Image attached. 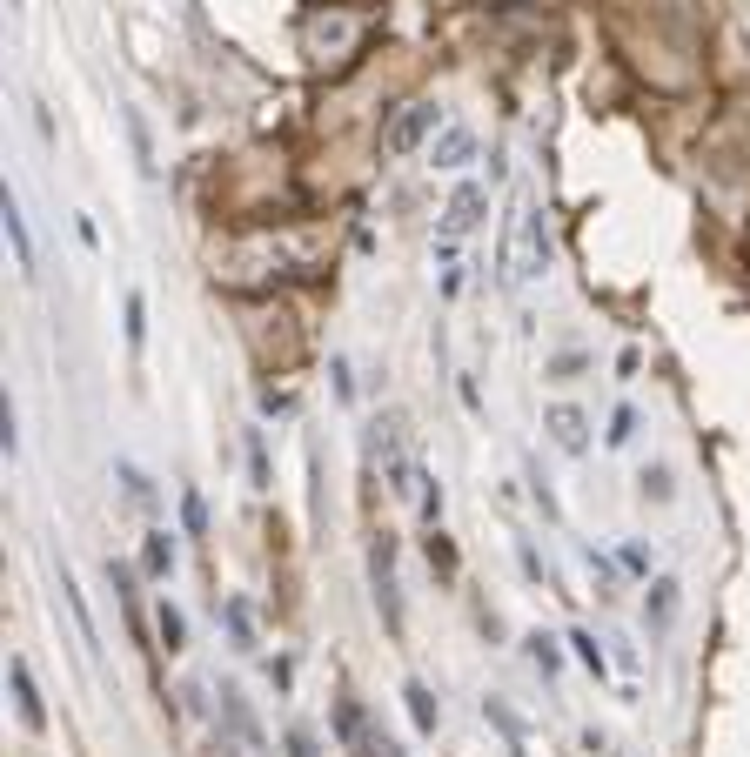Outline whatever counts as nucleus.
I'll return each instance as SVG.
<instances>
[{"label":"nucleus","instance_id":"obj_1","mask_svg":"<svg viewBox=\"0 0 750 757\" xmlns=\"http://www.w3.org/2000/svg\"><path fill=\"white\" fill-rule=\"evenodd\" d=\"M483 208H489L483 181H456V195H449V208H442V228H436V262L442 268L456 262V242H463V235L483 228Z\"/></svg>","mask_w":750,"mask_h":757},{"label":"nucleus","instance_id":"obj_2","mask_svg":"<svg viewBox=\"0 0 750 757\" xmlns=\"http://www.w3.org/2000/svg\"><path fill=\"white\" fill-rule=\"evenodd\" d=\"M335 737L349 744V757H402V744L382 731V724H369V711H362L355 697L335 704Z\"/></svg>","mask_w":750,"mask_h":757},{"label":"nucleus","instance_id":"obj_3","mask_svg":"<svg viewBox=\"0 0 750 757\" xmlns=\"http://www.w3.org/2000/svg\"><path fill=\"white\" fill-rule=\"evenodd\" d=\"M369 583H375V610L389 637H402V597H396V536H375L369 543Z\"/></svg>","mask_w":750,"mask_h":757},{"label":"nucleus","instance_id":"obj_4","mask_svg":"<svg viewBox=\"0 0 750 757\" xmlns=\"http://www.w3.org/2000/svg\"><path fill=\"white\" fill-rule=\"evenodd\" d=\"M369 443H375V456H382V476H389V490H396V496H416L422 476H416V463H409V449H402V423H396V416H382Z\"/></svg>","mask_w":750,"mask_h":757},{"label":"nucleus","instance_id":"obj_5","mask_svg":"<svg viewBox=\"0 0 750 757\" xmlns=\"http://www.w3.org/2000/svg\"><path fill=\"white\" fill-rule=\"evenodd\" d=\"M436 128H442V114L429 108V101H416V108H402L396 121H389L382 148H389V155H416L422 141H436Z\"/></svg>","mask_w":750,"mask_h":757},{"label":"nucleus","instance_id":"obj_6","mask_svg":"<svg viewBox=\"0 0 750 757\" xmlns=\"http://www.w3.org/2000/svg\"><path fill=\"white\" fill-rule=\"evenodd\" d=\"M516 235H523V262H516V282H536L550 268V228H543V208H516Z\"/></svg>","mask_w":750,"mask_h":757},{"label":"nucleus","instance_id":"obj_7","mask_svg":"<svg viewBox=\"0 0 750 757\" xmlns=\"http://www.w3.org/2000/svg\"><path fill=\"white\" fill-rule=\"evenodd\" d=\"M543 429H550V443L563 449V456H590V416H583L576 402H550Z\"/></svg>","mask_w":750,"mask_h":757},{"label":"nucleus","instance_id":"obj_8","mask_svg":"<svg viewBox=\"0 0 750 757\" xmlns=\"http://www.w3.org/2000/svg\"><path fill=\"white\" fill-rule=\"evenodd\" d=\"M7 684H14V711H21V724L41 737V731H47V704H41V684H34L27 657H14V664H7Z\"/></svg>","mask_w":750,"mask_h":757},{"label":"nucleus","instance_id":"obj_9","mask_svg":"<svg viewBox=\"0 0 750 757\" xmlns=\"http://www.w3.org/2000/svg\"><path fill=\"white\" fill-rule=\"evenodd\" d=\"M476 161V134L469 128H436V141H429V168H442V175H456V168H469Z\"/></svg>","mask_w":750,"mask_h":757},{"label":"nucleus","instance_id":"obj_10","mask_svg":"<svg viewBox=\"0 0 750 757\" xmlns=\"http://www.w3.org/2000/svg\"><path fill=\"white\" fill-rule=\"evenodd\" d=\"M402 704H409V724H416L422 737H436L442 704H436V691H429V684H416V677H409V684H402Z\"/></svg>","mask_w":750,"mask_h":757},{"label":"nucleus","instance_id":"obj_11","mask_svg":"<svg viewBox=\"0 0 750 757\" xmlns=\"http://www.w3.org/2000/svg\"><path fill=\"white\" fill-rule=\"evenodd\" d=\"M114 476H121V496H128V510H141V516H155V510H161V496H155V483H148V469H141V463H121Z\"/></svg>","mask_w":750,"mask_h":757},{"label":"nucleus","instance_id":"obj_12","mask_svg":"<svg viewBox=\"0 0 750 757\" xmlns=\"http://www.w3.org/2000/svg\"><path fill=\"white\" fill-rule=\"evenodd\" d=\"M7 242H14V262H21V275H34V235H27V215H21V201L7 195Z\"/></svg>","mask_w":750,"mask_h":757},{"label":"nucleus","instance_id":"obj_13","mask_svg":"<svg viewBox=\"0 0 750 757\" xmlns=\"http://www.w3.org/2000/svg\"><path fill=\"white\" fill-rule=\"evenodd\" d=\"M563 644H570V650H576V664H583V670H590V677H596V684H603V677H610V650H603V644H596V637H590V630H570V637H563Z\"/></svg>","mask_w":750,"mask_h":757},{"label":"nucleus","instance_id":"obj_14","mask_svg":"<svg viewBox=\"0 0 750 757\" xmlns=\"http://www.w3.org/2000/svg\"><path fill=\"white\" fill-rule=\"evenodd\" d=\"M141 570H148V577H168V570H175V536L168 530H148V543H141Z\"/></svg>","mask_w":750,"mask_h":757},{"label":"nucleus","instance_id":"obj_15","mask_svg":"<svg viewBox=\"0 0 750 757\" xmlns=\"http://www.w3.org/2000/svg\"><path fill=\"white\" fill-rule=\"evenodd\" d=\"M523 657L536 664V677H556V670H563V650H556V637H543V630L523 637Z\"/></svg>","mask_w":750,"mask_h":757},{"label":"nucleus","instance_id":"obj_16","mask_svg":"<svg viewBox=\"0 0 750 757\" xmlns=\"http://www.w3.org/2000/svg\"><path fill=\"white\" fill-rule=\"evenodd\" d=\"M643 610H650V630H663L670 617H677V583L657 577V583H650V597H643Z\"/></svg>","mask_w":750,"mask_h":757},{"label":"nucleus","instance_id":"obj_17","mask_svg":"<svg viewBox=\"0 0 750 757\" xmlns=\"http://www.w3.org/2000/svg\"><path fill=\"white\" fill-rule=\"evenodd\" d=\"M221 717H228V724L242 731V744H248V751H262V731H255V717H248V704H242L235 691H221Z\"/></svg>","mask_w":750,"mask_h":757},{"label":"nucleus","instance_id":"obj_18","mask_svg":"<svg viewBox=\"0 0 750 757\" xmlns=\"http://www.w3.org/2000/svg\"><path fill=\"white\" fill-rule=\"evenodd\" d=\"M221 617H228V637H235V650H255V617H248V603H242V597L221 603Z\"/></svg>","mask_w":750,"mask_h":757},{"label":"nucleus","instance_id":"obj_19","mask_svg":"<svg viewBox=\"0 0 750 757\" xmlns=\"http://www.w3.org/2000/svg\"><path fill=\"white\" fill-rule=\"evenodd\" d=\"M483 717L503 731V744H509V757H523V724L509 717V704H496V697H483Z\"/></svg>","mask_w":750,"mask_h":757},{"label":"nucleus","instance_id":"obj_20","mask_svg":"<svg viewBox=\"0 0 750 757\" xmlns=\"http://www.w3.org/2000/svg\"><path fill=\"white\" fill-rule=\"evenodd\" d=\"M121 121H128V141H134V161H141V175H155V141H148V121H141V114H121Z\"/></svg>","mask_w":750,"mask_h":757},{"label":"nucleus","instance_id":"obj_21","mask_svg":"<svg viewBox=\"0 0 750 757\" xmlns=\"http://www.w3.org/2000/svg\"><path fill=\"white\" fill-rule=\"evenodd\" d=\"M155 630H161V644H168V657H175V650L188 644V624H181V610H175V603H161V610H155Z\"/></svg>","mask_w":750,"mask_h":757},{"label":"nucleus","instance_id":"obj_22","mask_svg":"<svg viewBox=\"0 0 750 757\" xmlns=\"http://www.w3.org/2000/svg\"><path fill=\"white\" fill-rule=\"evenodd\" d=\"M637 496H643V503H670V496H677V490H670V469L650 463V469L637 476Z\"/></svg>","mask_w":750,"mask_h":757},{"label":"nucleus","instance_id":"obj_23","mask_svg":"<svg viewBox=\"0 0 750 757\" xmlns=\"http://www.w3.org/2000/svg\"><path fill=\"white\" fill-rule=\"evenodd\" d=\"M603 436H610V449H623L630 436H637V409H630V402H617V409H610V429H603Z\"/></svg>","mask_w":750,"mask_h":757},{"label":"nucleus","instance_id":"obj_24","mask_svg":"<svg viewBox=\"0 0 750 757\" xmlns=\"http://www.w3.org/2000/svg\"><path fill=\"white\" fill-rule=\"evenodd\" d=\"M248 483L268 490V443H262V429H248Z\"/></svg>","mask_w":750,"mask_h":757},{"label":"nucleus","instance_id":"obj_25","mask_svg":"<svg viewBox=\"0 0 750 757\" xmlns=\"http://www.w3.org/2000/svg\"><path fill=\"white\" fill-rule=\"evenodd\" d=\"M429 570H442V577H456V550H449V536L429 523Z\"/></svg>","mask_w":750,"mask_h":757},{"label":"nucleus","instance_id":"obj_26","mask_svg":"<svg viewBox=\"0 0 750 757\" xmlns=\"http://www.w3.org/2000/svg\"><path fill=\"white\" fill-rule=\"evenodd\" d=\"M141 342H148V302L128 295V349H141Z\"/></svg>","mask_w":750,"mask_h":757},{"label":"nucleus","instance_id":"obj_27","mask_svg":"<svg viewBox=\"0 0 750 757\" xmlns=\"http://www.w3.org/2000/svg\"><path fill=\"white\" fill-rule=\"evenodd\" d=\"M590 577H596V597H617V563L610 557H596L590 550Z\"/></svg>","mask_w":750,"mask_h":757},{"label":"nucleus","instance_id":"obj_28","mask_svg":"<svg viewBox=\"0 0 750 757\" xmlns=\"http://www.w3.org/2000/svg\"><path fill=\"white\" fill-rule=\"evenodd\" d=\"M516 563H523V577L530 583H550V563L536 557V543H516Z\"/></svg>","mask_w":750,"mask_h":757},{"label":"nucleus","instance_id":"obj_29","mask_svg":"<svg viewBox=\"0 0 750 757\" xmlns=\"http://www.w3.org/2000/svg\"><path fill=\"white\" fill-rule=\"evenodd\" d=\"M530 496H536V510L550 516V523H556V516H563V510H556V490H550V483H543V469H530Z\"/></svg>","mask_w":750,"mask_h":757},{"label":"nucleus","instance_id":"obj_30","mask_svg":"<svg viewBox=\"0 0 750 757\" xmlns=\"http://www.w3.org/2000/svg\"><path fill=\"white\" fill-rule=\"evenodd\" d=\"M181 523H188V536H201V530H208V510H201V496H195V490L181 496Z\"/></svg>","mask_w":750,"mask_h":757},{"label":"nucleus","instance_id":"obj_31","mask_svg":"<svg viewBox=\"0 0 750 757\" xmlns=\"http://www.w3.org/2000/svg\"><path fill=\"white\" fill-rule=\"evenodd\" d=\"M0 443H7V456L21 449V429H14V402H7V396H0Z\"/></svg>","mask_w":750,"mask_h":757},{"label":"nucleus","instance_id":"obj_32","mask_svg":"<svg viewBox=\"0 0 750 757\" xmlns=\"http://www.w3.org/2000/svg\"><path fill=\"white\" fill-rule=\"evenodd\" d=\"M329 376H335V396H342V402H355V376H349V356H335V362H329Z\"/></svg>","mask_w":750,"mask_h":757},{"label":"nucleus","instance_id":"obj_33","mask_svg":"<svg viewBox=\"0 0 750 757\" xmlns=\"http://www.w3.org/2000/svg\"><path fill=\"white\" fill-rule=\"evenodd\" d=\"M422 516H429V523L442 516V483H436V476H422Z\"/></svg>","mask_w":750,"mask_h":757},{"label":"nucleus","instance_id":"obj_34","mask_svg":"<svg viewBox=\"0 0 750 757\" xmlns=\"http://www.w3.org/2000/svg\"><path fill=\"white\" fill-rule=\"evenodd\" d=\"M282 744H288V757H322V751H315V737H309V731H302V724H295V731H288V737H282Z\"/></svg>","mask_w":750,"mask_h":757}]
</instances>
